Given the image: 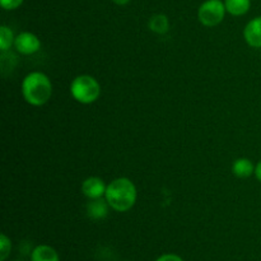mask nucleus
I'll return each instance as SVG.
<instances>
[{
    "instance_id": "obj_2",
    "label": "nucleus",
    "mask_w": 261,
    "mask_h": 261,
    "mask_svg": "<svg viewBox=\"0 0 261 261\" xmlns=\"http://www.w3.org/2000/svg\"><path fill=\"white\" fill-rule=\"evenodd\" d=\"M23 98L31 106H43L53 96L50 78L41 71L27 74L22 82Z\"/></svg>"
},
{
    "instance_id": "obj_6",
    "label": "nucleus",
    "mask_w": 261,
    "mask_h": 261,
    "mask_svg": "<svg viewBox=\"0 0 261 261\" xmlns=\"http://www.w3.org/2000/svg\"><path fill=\"white\" fill-rule=\"evenodd\" d=\"M107 185H105L103 180L99 177H88L82 184V193L84 196L93 200V199H99L106 194Z\"/></svg>"
},
{
    "instance_id": "obj_14",
    "label": "nucleus",
    "mask_w": 261,
    "mask_h": 261,
    "mask_svg": "<svg viewBox=\"0 0 261 261\" xmlns=\"http://www.w3.org/2000/svg\"><path fill=\"white\" fill-rule=\"evenodd\" d=\"M12 251V241L8 239L7 234L2 233L0 236V261H5Z\"/></svg>"
},
{
    "instance_id": "obj_8",
    "label": "nucleus",
    "mask_w": 261,
    "mask_h": 261,
    "mask_svg": "<svg viewBox=\"0 0 261 261\" xmlns=\"http://www.w3.org/2000/svg\"><path fill=\"white\" fill-rule=\"evenodd\" d=\"M109 203L106 199H93L87 204V216L93 221H101L109 216Z\"/></svg>"
},
{
    "instance_id": "obj_4",
    "label": "nucleus",
    "mask_w": 261,
    "mask_h": 261,
    "mask_svg": "<svg viewBox=\"0 0 261 261\" xmlns=\"http://www.w3.org/2000/svg\"><path fill=\"white\" fill-rule=\"evenodd\" d=\"M226 5L222 0H206L198 10V18L205 27H216L226 15Z\"/></svg>"
},
{
    "instance_id": "obj_10",
    "label": "nucleus",
    "mask_w": 261,
    "mask_h": 261,
    "mask_svg": "<svg viewBox=\"0 0 261 261\" xmlns=\"http://www.w3.org/2000/svg\"><path fill=\"white\" fill-rule=\"evenodd\" d=\"M232 172L240 178H247L255 173V166L249 158H239L232 165Z\"/></svg>"
},
{
    "instance_id": "obj_9",
    "label": "nucleus",
    "mask_w": 261,
    "mask_h": 261,
    "mask_svg": "<svg viewBox=\"0 0 261 261\" xmlns=\"http://www.w3.org/2000/svg\"><path fill=\"white\" fill-rule=\"evenodd\" d=\"M31 261H60L58 251L48 245H38L31 252Z\"/></svg>"
},
{
    "instance_id": "obj_12",
    "label": "nucleus",
    "mask_w": 261,
    "mask_h": 261,
    "mask_svg": "<svg viewBox=\"0 0 261 261\" xmlns=\"http://www.w3.org/2000/svg\"><path fill=\"white\" fill-rule=\"evenodd\" d=\"M149 30L158 35H165L170 30V20L165 14H154L148 22Z\"/></svg>"
},
{
    "instance_id": "obj_11",
    "label": "nucleus",
    "mask_w": 261,
    "mask_h": 261,
    "mask_svg": "<svg viewBox=\"0 0 261 261\" xmlns=\"http://www.w3.org/2000/svg\"><path fill=\"white\" fill-rule=\"evenodd\" d=\"M224 5L227 13L234 17H241L250 10L251 0H224Z\"/></svg>"
},
{
    "instance_id": "obj_3",
    "label": "nucleus",
    "mask_w": 261,
    "mask_h": 261,
    "mask_svg": "<svg viewBox=\"0 0 261 261\" xmlns=\"http://www.w3.org/2000/svg\"><path fill=\"white\" fill-rule=\"evenodd\" d=\"M70 94L79 103H93L101 96V86L94 76L83 74L73 79L70 84Z\"/></svg>"
},
{
    "instance_id": "obj_1",
    "label": "nucleus",
    "mask_w": 261,
    "mask_h": 261,
    "mask_svg": "<svg viewBox=\"0 0 261 261\" xmlns=\"http://www.w3.org/2000/svg\"><path fill=\"white\" fill-rule=\"evenodd\" d=\"M137 186L127 177L115 178L107 185L105 194V199L109 203L110 208L119 213L130 211L137 203Z\"/></svg>"
},
{
    "instance_id": "obj_5",
    "label": "nucleus",
    "mask_w": 261,
    "mask_h": 261,
    "mask_svg": "<svg viewBox=\"0 0 261 261\" xmlns=\"http://www.w3.org/2000/svg\"><path fill=\"white\" fill-rule=\"evenodd\" d=\"M14 47L22 55H32L41 48V41L35 33L22 32L15 36Z\"/></svg>"
},
{
    "instance_id": "obj_7",
    "label": "nucleus",
    "mask_w": 261,
    "mask_h": 261,
    "mask_svg": "<svg viewBox=\"0 0 261 261\" xmlns=\"http://www.w3.org/2000/svg\"><path fill=\"white\" fill-rule=\"evenodd\" d=\"M244 37L249 46L261 48V15L247 23L244 30Z\"/></svg>"
},
{
    "instance_id": "obj_19",
    "label": "nucleus",
    "mask_w": 261,
    "mask_h": 261,
    "mask_svg": "<svg viewBox=\"0 0 261 261\" xmlns=\"http://www.w3.org/2000/svg\"><path fill=\"white\" fill-rule=\"evenodd\" d=\"M15 261H19V260H15Z\"/></svg>"
},
{
    "instance_id": "obj_18",
    "label": "nucleus",
    "mask_w": 261,
    "mask_h": 261,
    "mask_svg": "<svg viewBox=\"0 0 261 261\" xmlns=\"http://www.w3.org/2000/svg\"><path fill=\"white\" fill-rule=\"evenodd\" d=\"M112 2H114L116 5H126L129 4L130 0H112Z\"/></svg>"
},
{
    "instance_id": "obj_13",
    "label": "nucleus",
    "mask_w": 261,
    "mask_h": 261,
    "mask_svg": "<svg viewBox=\"0 0 261 261\" xmlns=\"http://www.w3.org/2000/svg\"><path fill=\"white\" fill-rule=\"evenodd\" d=\"M15 36L13 31L8 25H2L0 27V50L3 53L9 50L12 45H14Z\"/></svg>"
},
{
    "instance_id": "obj_16",
    "label": "nucleus",
    "mask_w": 261,
    "mask_h": 261,
    "mask_svg": "<svg viewBox=\"0 0 261 261\" xmlns=\"http://www.w3.org/2000/svg\"><path fill=\"white\" fill-rule=\"evenodd\" d=\"M155 261H184V259L176 254H163Z\"/></svg>"
},
{
    "instance_id": "obj_15",
    "label": "nucleus",
    "mask_w": 261,
    "mask_h": 261,
    "mask_svg": "<svg viewBox=\"0 0 261 261\" xmlns=\"http://www.w3.org/2000/svg\"><path fill=\"white\" fill-rule=\"evenodd\" d=\"M24 0H0V5L5 10H14L23 4Z\"/></svg>"
},
{
    "instance_id": "obj_17",
    "label": "nucleus",
    "mask_w": 261,
    "mask_h": 261,
    "mask_svg": "<svg viewBox=\"0 0 261 261\" xmlns=\"http://www.w3.org/2000/svg\"><path fill=\"white\" fill-rule=\"evenodd\" d=\"M255 176H256L257 180L261 182V160L257 162V165L255 166Z\"/></svg>"
}]
</instances>
